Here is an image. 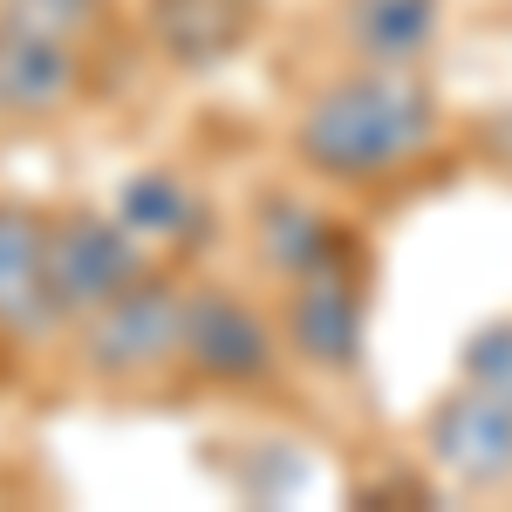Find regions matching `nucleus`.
I'll use <instances>...</instances> for the list:
<instances>
[{"mask_svg": "<svg viewBox=\"0 0 512 512\" xmlns=\"http://www.w3.org/2000/svg\"><path fill=\"white\" fill-rule=\"evenodd\" d=\"M253 246H260V260H267L280 280L315 274V267H342V260H362V246H355L349 226L328 219L321 205H308L301 192L260 198V212H253Z\"/></svg>", "mask_w": 512, "mask_h": 512, "instance_id": "obj_11", "label": "nucleus"}, {"mask_svg": "<svg viewBox=\"0 0 512 512\" xmlns=\"http://www.w3.org/2000/svg\"><path fill=\"white\" fill-rule=\"evenodd\" d=\"M0 335L35 349L62 335V308L48 287V205L0 198Z\"/></svg>", "mask_w": 512, "mask_h": 512, "instance_id": "obj_8", "label": "nucleus"}, {"mask_svg": "<svg viewBox=\"0 0 512 512\" xmlns=\"http://www.w3.org/2000/svg\"><path fill=\"white\" fill-rule=\"evenodd\" d=\"M444 28V0H342V41L369 69H417Z\"/></svg>", "mask_w": 512, "mask_h": 512, "instance_id": "obj_12", "label": "nucleus"}, {"mask_svg": "<svg viewBox=\"0 0 512 512\" xmlns=\"http://www.w3.org/2000/svg\"><path fill=\"white\" fill-rule=\"evenodd\" d=\"M458 376L512 410V321H485L478 328L472 342H465V355H458Z\"/></svg>", "mask_w": 512, "mask_h": 512, "instance_id": "obj_14", "label": "nucleus"}, {"mask_svg": "<svg viewBox=\"0 0 512 512\" xmlns=\"http://www.w3.org/2000/svg\"><path fill=\"white\" fill-rule=\"evenodd\" d=\"M424 451H431V465L444 478H458L472 492L506 485L512 478V410L458 376V390H444L431 403V417H424Z\"/></svg>", "mask_w": 512, "mask_h": 512, "instance_id": "obj_7", "label": "nucleus"}, {"mask_svg": "<svg viewBox=\"0 0 512 512\" xmlns=\"http://www.w3.org/2000/svg\"><path fill=\"white\" fill-rule=\"evenodd\" d=\"M178 369L212 390H260L280 376V328L233 287H185Z\"/></svg>", "mask_w": 512, "mask_h": 512, "instance_id": "obj_4", "label": "nucleus"}, {"mask_svg": "<svg viewBox=\"0 0 512 512\" xmlns=\"http://www.w3.org/2000/svg\"><path fill=\"white\" fill-rule=\"evenodd\" d=\"M96 55L0 28V123H55L89 96Z\"/></svg>", "mask_w": 512, "mask_h": 512, "instance_id": "obj_10", "label": "nucleus"}, {"mask_svg": "<svg viewBox=\"0 0 512 512\" xmlns=\"http://www.w3.org/2000/svg\"><path fill=\"white\" fill-rule=\"evenodd\" d=\"M280 349H294L308 369H328V376H349L362 362V260L287 280Z\"/></svg>", "mask_w": 512, "mask_h": 512, "instance_id": "obj_5", "label": "nucleus"}, {"mask_svg": "<svg viewBox=\"0 0 512 512\" xmlns=\"http://www.w3.org/2000/svg\"><path fill=\"white\" fill-rule=\"evenodd\" d=\"M0 28H21V35L96 55L117 28V0H0Z\"/></svg>", "mask_w": 512, "mask_h": 512, "instance_id": "obj_13", "label": "nucleus"}, {"mask_svg": "<svg viewBox=\"0 0 512 512\" xmlns=\"http://www.w3.org/2000/svg\"><path fill=\"white\" fill-rule=\"evenodd\" d=\"M151 267L158 260L137 246V233L123 226L117 212H103V205H62V212H48V287H55L62 328L96 315L103 301H117L123 287H137Z\"/></svg>", "mask_w": 512, "mask_h": 512, "instance_id": "obj_3", "label": "nucleus"}, {"mask_svg": "<svg viewBox=\"0 0 512 512\" xmlns=\"http://www.w3.org/2000/svg\"><path fill=\"white\" fill-rule=\"evenodd\" d=\"M260 28H267V0H144V41L178 76L226 69L260 41Z\"/></svg>", "mask_w": 512, "mask_h": 512, "instance_id": "obj_6", "label": "nucleus"}, {"mask_svg": "<svg viewBox=\"0 0 512 512\" xmlns=\"http://www.w3.org/2000/svg\"><path fill=\"white\" fill-rule=\"evenodd\" d=\"M7 369H14V342L0 335V383H7Z\"/></svg>", "mask_w": 512, "mask_h": 512, "instance_id": "obj_15", "label": "nucleus"}, {"mask_svg": "<svg viewBox=\"0 0 512 512\" xmlns=\"http://www.w3.org/2000/svg\"><path fill=\"white\" fill-rule=\"evenodd\" d=\"M178 308L185 287L151 267L137 287H123L117 301H103L96 315L69 321L62 335H76V362L89 383L103 390H151L164 376H178Z\"/></svg>", "mask_w": 512, "mask_h": 512, "instance_id": "obj_2", "label": "nucleus"}, {"mask_svg": "<svg viewBox=\"0 0 512 512\" xmlns=\"http://www.w3.org/2000/svg\"><path fill=\"white\" fill-rule=\"evenodd\" d=\"M117 212L123 226L137 233V246L171 267V260H198L212 239H219V212H212V198L198 192L185 171H171V164H144V171H130L117 185Z\"/></svg>", "mask_w": 512, "mask_h": 512, "instance_id": "obj_9", "label": "nucleus"}, {"mask_svg": "<svg viewBox=\"0 0 512 512\" xmlns=\"http://www.w3.org/2000/svg\"><path fill=\"white\" fill-rule=\"evenodd\" d=\"M444 130L437 89L417 69H349L294 117V158L328 185H369L424 158Z\"/></svg>", "mask_w": 512, "mask_h": 512, "instance_id": "obj_1", "label": "nucleus"}]
</instances>
